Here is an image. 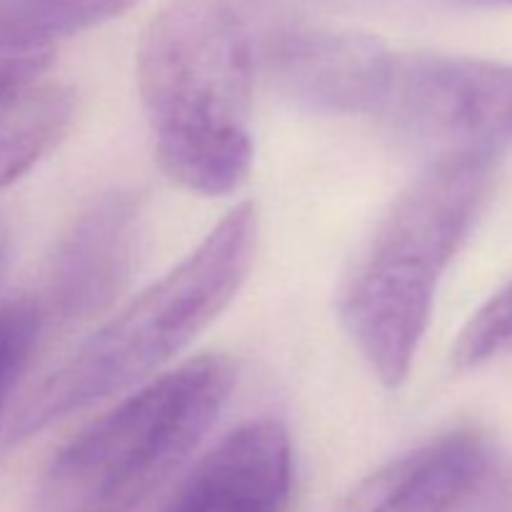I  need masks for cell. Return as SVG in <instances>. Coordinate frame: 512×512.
Segmentation results:
<instances>
[{"mask_svg": "<svg viewBox=\"0 0 512 512\" xmlns=\"http://www.w3.org/2000/svg\"><path fill=\"white\" fill-rule=\"evenodd\" d=\"M255 50L223 0H173L143 33L138 88L155 155L173 183L228 195L253 168Z\"/></svg>", "mask_w": 512, "mask_h": 512, "instance_id": "6da1fadb", "label": "cell"}, {"mask_svg": "<svg viewBox=\"0 0 512 512\" xmlns=\"http://www.w3.org/2000/svg\"><path fill=\"white\" fill-rule=\"evenodd\" d=\"M498 158L430 160L350 263L338 318L385 388L408 380L445 270L488 205Z\"/></svg>", "mask_w": 512, "mask_h": 512, "instance_id": "7a4b0ae2", "label": "cell"}, {"mask_svg": "<svg viewBox=\"0 0 512 512\" xmlns=\"http://www.w3.org/2000/svg\"><path fill=\"white\" fill-rule=\"evenodd\" d=\"M258 248V210L240 203L158 283L95 330L13 415L25 440L70 413L143 385L188 348L238 295Z\"/></svg>", "mask_w": 512, "mask_h": 512, "instance_id": "3957f363", "label": "cell"}, {"mask_svg": "<svg viewBox=\"0 0 512 512\" xmlns=\"http://www.w3.org/2000/svg\"><path fill=\"white\" fill-rule=\"evenodd\" d=\"M235 378L228 358L203 355L145 380L55 455L38 512H133L198 448Z\"/></svg>", "mask_w": 512, "mask_h": 512, "instance_id": "277c9868", "label": "cell"}, {"mask_svg": "<svg viewBox=\"0 0 512 512\" xmlns=\"http://www.w3.org/2000/svg\"><path fill=\"white\" fill-rule=\"evenodd\" d=\"M378 115L430 160L498 158L512 145V63L395 55Z\"/></svg>", "mask_w": 512, "mask_h": 512, "instance_id": "5b68a950", "label": "cell"}, {"mask_svg": "<svg viewBox=\"0 0 512 512\" xmlns=\"http://www.w3.org/2000/svg\"><path fill=\"white\" fill-rule=\"evenodd\" d=\"M395 53L373 35L295 28L270 35L260 63L270 83L308 110L378 115Z\"/></svg>", "mask_w": 512, "mask_h": 512, "instance_id": "8992f818", "label": "cell"}, {"mask_svg": "<svg viewBox=\"0 0 512 512\" xmlns=\"http://www.w3.org/2000/svg\"><path fill=\"white\" fill-rule=\"evenodd\" d=\"M140 198L128 190L100 195L55 245L38 300L45 318L90 320L105 313L128 285L140 240Z\"/></svg>", "mask_w": 512, "mask_h": 512, "instance_id": "52a82bcc", "label": "cell"}, {"mask_svg": "<svg viewBox=\"0 0 512 512\" xmlns=\"http://www.w3.org/2000/svg\"><path fill=\"white\" fill-rule=\"evenodd\" d=\"M293 445L278 420H253L198 460L165 512H290Z\"/></svg>", "mask_w": 512, "mask_h": 512, "instance_id": "ba28073f", "label": "cell"}, {"mask_svg": "<svg viewBox=\"0 0 512 512\" xmlns=\"http://www.w3.org/2000/svg\"><path fill=\"white\" fill-rule=\"evenodd\" d=\"M493 465L478 428H455L360 480L335 512H460Z\"/></svg>", "mask_w": 512, "mask_h": 512, "instance_id": "9c48e42d", "label": "cell"}, {"mask_svg": "<svg viewBox=\"0 0 512 512\" xmlns=\"http://www.w3.org/2000/svg\"><path fill=\"white\" fill-rule=\"evenodd\" d=\"M50 63V50L0 53V190L33 170L73 123V90L48 75Z\"/></svg>", "mask_w": 512, "mask_h": 512, "instance_id": "30bf717a", "label": "cell"}, {"mask_svg": "<svg viewBox=\"0 0 512 512\" xmlns=\"http://www.w3.org/2000/svg\"><path fill=\"white\" fill-rule=\"evenodd\" d=\"M138 0H0V53L50 48V43L95 28Z\"/></svg>", "mask_w": 512, "mask_h": 512, "instance_id": "8fae6325", "label": "cell"}, {"mask_svg": "<svg viewBox=\"0 0 512 512\" xmlns=\"http://www.w3.org/2000/svg\"><path fill=\"white\" fill-rule=\"evenodd\" d=\"M512 355V280L490 295L460 330L453 348L458 370H475Z\"/></svg>", "mask_w": 512, "mask_h": 512, "instance_id": "7c38bea8", "label": "cell"}, {"mask_svg": "<svg viewBox=\"0 0 512 512\" xmlns=\"http://www.w3.org/2000/svg\"><path fill=\"white\" fill-rule=\"evenodd\" d=\"M43 323L38 300L20 298L0 305V418L33 360Z\"/></svg>", "mask_w": 512, "mask_h": 512, "instance_id": "4fadbf2b", "label": "cell"}, {"mask_svg": "<svg viewBox=\"0 0 512 512\" xmlns=\"http://www.w3.org/2000/svg\"><path fill=\"white\" fill-rule=\"evenodd\" d=\"M453 3L478 5V8H512V0H453Z\"/></svg>", "mask_w": 512, "mask_h": 512, "instance_id": "5bb4252c", "label": "cell"}, {"mask_svg": "<svg viewBox=\"0 0 512 512\" xmlns=\"http://www.w3.org/2000/svg\"><path fill=\"white\" fill-rule=\"evenodd\" d=\"M0 265H3V238H0Z\"/></svg>", "mask_w": 512, "mask_h": 512, "instance_id": "9a60e30c", "label": "cell"}]
</instances>
